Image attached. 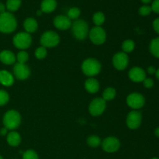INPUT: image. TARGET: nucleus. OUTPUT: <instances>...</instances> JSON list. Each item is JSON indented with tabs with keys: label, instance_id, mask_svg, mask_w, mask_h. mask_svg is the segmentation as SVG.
I'll return each mask as SVG.
<instances>
[{
	"label": "nucleus",
	"instance_id": "24",
	"mask_svg": "<svg viewBox=\"0 0 159 159\" xmlns=\"http://www.w3.org/2000/svg\"><path fill=\"white\" fill-rule=\"evenodd\" d=\"M106 16L102 12L98 11L96 12L93 16V21L96 26H101L105 23Z\"/></svg>",
	"mask_w": 159,
	"mask_h": 159
},
{
	"label": "nucleus",
	"instance_id": "9",
	"mask_svg": "<svg viewBox=\"0 0 159 159\" xmlns=\"http://www.w3.org/2000/svg\"><path fill=\"white\" fill-rule=\"evenodd\" d=\"M107 107V102L102 97L95 98L89 106V112L93 116H99L104 113Z\"/></svg>",
	"mask_w": 159,
	"mask_h": 159
},
{
	"label": "nucleus",
	"instance_id": "6",
	"mask_svg": "<svg viewBox=\"0 0 159 159\" xmlns=\"http://www.w3.org/2000/svg\"><path fill=\"white\" fill-rule=\"evenodd\" d=\"M40 43L45 48H51L57 46L60 43V37L55 31L48 30L43 33L40 38Z\"/></svg>",
	"mask_w": 159,
	"mask_h": 159
},
{
	"label": "nucleus",
	"instance_id": "29",
	"mask_svg": "<svg viewBox=\"0 0 159 159\" xmlns=\"http://www.w3.org/2000/svg\"><path fill=\"white\" fill-rule=\"evenodd\" d=\"M47 55H48V50H47V48L40 46L36 49L35 57L38 60H43V59H44L47 57Z\"/></svg>",
	"mask_w": 159,
	"mask_h": 159
},
{
	"label": "nucleus",
	"instance_id": "38",
	"mask_svg": "<svg viewBox=\"0 0 159 159\" xmlns=\"http://www.w3.org/2000/svg\"><path fill=\"white\" fill-rule=\"evenodd\" d=\"M8 134V130L6 127H2V128L0 130V135L1 136H6Z\"/></svg>",
	"mask_w": 159,
	"mask_h": 159
},
{
	"label": "nucleus",
	"instance_id": "28",
	"mask_svg": "<svg viewBox=\"0 0 159 159\" xmlns=\"http://www.w3.org/2000/svg\"><path fill=\"white\" fill-rule=\"evenodd\" d=\"M101 143H102V141L97 135H90L87 138V144L91 148L99 147V145H101Z\"/></svg>",
	"mask_w": 159,
	"mask_h": 159
},
{
	"label": "nucleus",
	"instance_id": "4",
	"mask_svg": "<svg viewBox=\"0 0 159 159\" xmlns=\"http://www.w3.org/2000/svg\"><path fill=\"white\" fill-rule=\"evenodd\" d=\"M102 65L100 62L96 58H87L82 64V71L85 75L89 78H93L100 73Z\"/></svg>",
	"mask_w": 159,
	"mask_h": 159
},
{
	"label": "nucleus",
	"instance_id": "19",
	"mask_svg": "<svg viewBox=\"0 0 159 159\" xmlns=\"http://www.w3.org/2000/svg\"><path fill=\"white\" fill-rule=\"evenodd\" d=\"M23 28L25 30V32L30 34L37 30L38 23L34 17H28L23 22Z\"/></svg>",
	"mask_w": 159,
	"mask_h": 159
},
{
	"label": "nucleus",
	"instance_id": "36",
	"mask_svg": "<svg viewBox=\"0 0 159 159\" xmlns=\"http://www.w3.org/2000/svg\"><path fill=\"white\" fill-rule=\"evenodd\" d=\"M152 27H153L155 32L159 35V17L154 20L153 23H152Z\"/></svg>",
	"mask_w": 159,
	"mask_h": 159
},
{
	"label": "nucleus",
	"instance_id": "30",
	"mask_svg": "<svg viewBox=\"0 0 159 159\" xmlns=\"http://www.w3.org/2000/svg\"><path fill=\"white\" fill-rule=\"evenodd\" d=\"M17 60V63L26 64L29 59V54L26 51H20V52L16 55Z\"/></svg>",
	"mask_w": 159,
	"mask_h": 159
},
{
	"label": "nucleus",
	"instance_id": "23",
	"mask_svg": "<svg viewBox=\"0 0 159 159\" xmlns=\"http://www.w3.org/2000/svg\"><path fill=\"white\" fill-rule=\"evenodd\" d=\"M149 51L154 57L159 59V37L151 40L149 43Z\"/></svg>",
	"mask_w": 159,
	"mask_h": 159
},
{
	"label": "nucleus",
	"instance_id": "18",
	"mask_svg": "<svg viewBox=\"0 0 159 159\" xmlns=\"http://www.w3.org/2000/svg\"><path fill=\"white\" fill-rule=\"evenodd\" d=\"M57 6V0H42L40 9L43 13H51L55 10Z\"/></svg>",
	"mask_w": 159,
	"mask_h": 159
},
{
	"label": "nucleus",
	"instance_id": "27",
	"mask_svg": "<svg viewBox=\"0 0 159 159\" xmlns=\"http://www.w3.org/2000/svg\"><path fill=\"white\" fill-rule=\"evenodd\" d=\"M81 15V10L79 8L75 7H71L68 10V12H67V16L70 19V20L72 21V20H76L79 19V17Z\"/></svg>",
	"mask_w": 159,
	"mask_h": 159
},
{
	"label": "nucleus",
	"instance_id": "10",
	"mask_svg": "<svg viewBox=\"0 0 159 159\" xmlns=\"http://www.w3.org/2000/svg\"><path fill=\"white\" fill-rule=\"evenodd\" d=\"M142 123V114L138 110H132L127 114L126 119L127 127L130 130H137Z\"/></svg>",
	"mask_w": 159,
	"mask_h": 159
},
{
	"label": "nucleus",
	"instance_id": "7",
	"mask_svg": "<svg viewBox=\"0 0 159 159\" xmlns=\"http://www.w3.org/2000/svg\"><path fill=\"white\" fill-rule=\"evenodd\" d=\"M127 106L133 110H138L145 105V97L141 93H132L127 96L126 99Z\"/></svg>",
	"mask_w": 159,
	"mask_h": 159
},
{
	"label": "nucleus",
	"instance_id": "37",
	"mask_svg": "<svg viewBox=\"0 0 159 159\" xmlns=\"http://www.w3.org/2000/svg\"><path fill=\"white\" fill-rule=\"evenodd\" d=\"M157 68H155L153 65H151V66H148L147 68V71H146V73L150 75H155V72H156Z\"/></svg>",
	"mask_w": 159,
	"mask_h": 159
},
{
	"label": "nucleus",
	"instance_id": "32",
	"mask_svg": "<svg viewBox=\"0 0 159 159\" xmlns=\"http://www.w3.org/2000/svg\"><path fill=\"white\" fill-rule=\"evenodd\" d=\"M9 101V95L6 90L0 89V107L6 105Z\"/></svg>",
	"mask_w": 159,
	"mask_h": 159
},
{
	"label": "nucleus",
	"instance_id": "8",
	"mask_svg": "<svg viewBox=\"0 0 159 159\" xmlns=\"http://www.w3.org/2000/svg\"><path fill=\"white\" fill-rule=\"evenodd\" d=\"M89 37L92 43L96 45H102L107 40V33L102 26H96L89 30Z\"/></svg>",
	"mask_w": 159,
	"mask_h": 159
},
{
	"label": "nucleus",
	"instance_id": "45",
	"mask_svg": "<svg viewBox=\"0 0 159 159\" xmlns=\"http://www.w3.org/2000/svg\"><path fill=\"white\" fill-rule=\"evenodd\" d=\"M0 159H3V158L1 156V155H0Z\"/></svg>",
	"mask_w": 159,
	"mask_h": 159
},
{
	"label": "nucleus",
	"instance_id": "11",
	"mask_svg": "<svg viewBox=\"0 0 159 159\" xmlns=\"http://www.w3.org/2000/svg\"><path fill=\"white\" fill-rule=\"evenodd\" d=\"M102 148L107 153H114L120 148V141L116 137H107L101 143Z\"/></svg>",
	"mask_w": 159,
	"mask_h": 159
},
{
	"label": "nucleus",
	"instance_id": "41",
	"mask_svg": "<svg viewBox=\"0 0 159 159\" xmlns=\"http://www.w3.org/2000/svg\"><path fill=\"white\" fill-rule=\"evenodd\" d=\"M154 133H155V136H156L157 138H159V127H156V128H155V132H154Z\"/></svg>",
	"mask_w": 159,
	"mask_h": 159
},
{
	"label": "nucleus",
	"instance_id": "14",
	"mask_svg": "<svg viewBox=\"0 0 159 159\" xmlns=\"http://www.w3.org/2000/svg\"><path fill=\"white\" fill-rule=\"evenodd\" d=\"M128 77L130 80L135 83L143 82V81L147 77L146 71L141 67L135 66L130 69L128 72Z\"/></svg>",
	"mask_w": 159,
	"mask_h": 159
},
{
	"label": "nucleus",
	"instance_id": "3",
	"mask_svg": "<svg viewBox=\"0 0 159 159\" xmlns=\"http://www.w3.org/2000/svg\"><path fill=\"white\" fill-rule=\"evenodd\" d=\"M2 124L8 130H16L21 124V115L16 110H8L3 116Z\"/></svg>",
	"mask_w": 159,
	"mask_h": 159
},
{
	"label": "nucleus",
	"instance_id": "34",
	"mask_svg": "<svg viewBox=\"0 0 159 159\" xmlns=\"http://www.w3.org/2000/svg\"><path fill=\"white\" fill-rule=\"evenodd\" d=\"M143 85H144V88L152 89L155 85V81L152 78L146 77V79L143 81Z\"/></svg>",
	"mask_w": 159,
	"mask_h": 159
},
{
	"label": "nucleus",
	"instance_id": "21",
	"mask_svg": "<svg viewBox=\"0 0 159 159\" xmlns=\"http://www.w3.org/2000/svg\"><path fill=\"white\" fill-rule=\"evenodd\" d=\"M85 89L88 93L95 94L99 90V82L95 78H89L85 82Z\"/></svg>",
	"mask_w": 159,
	"mask_h": 159
},
{
	"label": "nucleus",
	"instance_id": "17",
	"mask_svg": "<svg viewBox=\"0 0 159 159\" xmlns=\"http://www.w3.org/2000/svg\"><path fill=\"white\" fill-rule=\"evenodd\" d=\"M15 82V77L6 70H0V84L4 86H12Z\"/></svg>",
	"mask_w": 159,
	"mask_h": 159
},
{
	"label": "nucleus",
	"instance_id": "20",
	"mask_svg": "<svg viewBox=\"0 0 159 159\" xmlns=\"http://www.w3.org/2000/svg\"><path fill=\"white\" fill-rule=\"evenodd\" d=\"M22 141L21 136L20 134L15 130H11L6 135V141L11 147H17L20 144Z\"/></svg>",
	"mask_w": 159,
	"mask_h": 159
},
{
	"label": "nucleus",
	"instance_id": "35",
	"mask_svg": "<svg viewBox=\"0 0 159 159\" xmlns=\"http://www.w3.org/2000/svg\"><path fill=\"white\" fill-rule=\"evenodd\" d=\"M151 7H152V12L156 14H159V0H153Z\"/></svg>",
	"mask_w": 159,
	"mask_h": 159
},
{
	"label": "nucleus",
	"instance_id": "44",
	"mask_svg": "<svg viewBox=\"0 0 159 159\" xmlns=\"http://www.w3.org/2000/svg\"><path fill=\"white\" fill-rule=\"evenodd\" d=\"M151 159H159V158H158V157H154V158H152Z\"/></svg>",
	"mask_w": 159,
	"mask_h": 159
},
{
	"label": "nucleus",
	"instance_id": "31",
	"mask_svg": "<svg viewBox=\"0 0 159 159\" xmlns=\"http://www.w3.org/2000/svg\"><path fill=\"white\" fill-rule=\"evenodd\" d=\"M152 12V9L149 5H143L138 9V13L141 16H148Z\"/></svg>",
	"mask_w": 159,
	"mask_h": 159
},
{
	"label": "nucleus",
	"instance_id": "26",
	"mask_svg": "<svg viewBox=\"0 0 159 159\" xmlns=\"http://www.w3.org/2000/svg\"><path fill=\"white\" fill-rule=\"evenodd\" d=\"M121 48H122L123 52L126 53V54L131 53L135 48V43L133 40L127 39L123 42Z\"/></svg>",
	"mask_w": 159,
	"mask_h": 159
},
{
	"label": "nucleus",
	"instance_id": "42",
	"mask_svg": "<svg viewBox=\"0 0 159 159\" xmlns=\"http://www.w3.org/2000/svg\"><path fill=\"white\" fill-rule=\"evenodd\" d=\"M155 77H156V79L159 81V68L156 70V72H155Z\"/></svg>",
	"mask_w": 159,
	"mask_h": 159
},
{
	"label": "nucleus",
	"instance_id": "12",
	"mask_svg": "<svg viewBox=\"0 0 159 159\" xmlns=\"http://www.w3.org/2000/svg\"><path fill=\"white\" fill-rule=\"evenodd\" d=\"M113 67L118 71H124L129 65V57L127 54L120 51L117 52L113 57Z\"/></svg>",
	"mask_w": 159,
	"mask_h": 159
},
{
	"label": "nucleus",
	"instance_id": "22",
	"mask_svg": "<svg viewBox=\"0 0 159 159\" xmlns=\"http://www.w3.org/2000/svg\"><path fill=\"white\" fill-rule=\"evenodd\" d=\"M22 4V0H6V10L9 12H13L18 10Z\"/></svg>",
	"mask_w": 159,
	"mask_h": 159
},
{
	"label": "nucleus",
	"instance_id": "2",
	"mask_svg": "<svg viewBox=\"0 0 159 159\" xmlns=\"http://www.w3.org/2000/svg\"><path fill=\"white\" fill-rule=\"evenodd\" d=\"M71 32L75 38L79 40H84L89 37V28L86 21L82 19H78L72 22L71 26Z\"/></svg>",
	"mask_w": 159,
	"mask_h": 159
},
{
	"label": "nucleus",
	"instance_id": "15",
	"mask_svg": "<svg viewBox=\"0 0 159 159\" xmlns=\"http://www.w3.org/2000/svg\"><path fill=\"white\" fill-rule=\"evenodd\" d=\"M53 24L57 30H67L71 28L72 21L67 16L58 15L54 17V20H53Z\"/></svg>",
	"mask_w": 159,
	"mask_h": 159
},
{
	"label": "nucleus",
	"instance_id": "16",
	"mask_svg": "<svg viewBox=\"0 0 159 159\" xmlns=\"http://www.w3.org/2000/svg\"><path fill=\"white\" fill-rule=\"evenodd\" d=\"M0 61L6 65H13L16 61V57L11 51L3 50L0 52Z\"/></svg>",
	"mask_w": 159,
	"mask_h": 159
},
{
	"label": "nucleus",
	"instance_id": "40",
	"mask_svg": "<svg viewBox=\"0 0 159 159\" xmlns=\"http://www.w3.org/2000/svg\"><path fill=\"white\" fill-rule=\"evenodd\" d=\"M141 1L144 5H148L150 3H152L153 0H141Z\"/></svg>",
	"mask_w": 159,
	"mask_h": 159
},
{
	"label": "nucleus",
	"instance_id": "13",
	"mask_svg": "<svg viewBox=\"0 0 159 159\" xmlns=\"http://www.w3.org/2000/svg\"><path fill=\"white\" fill-rule=\"evenodd\" d=\"M13 75L18 80H26L30 75V69L26 64L16 63L13 67Z\"/></svg>",
	"mask_w": 159,
	"mask_h": 159
},
{
	"label": "nucleus",
	"instance_id": "43",
	"mask_svg": "<svg viewBox=\"0 0 159 159\" xmlns=\"http://www.w3.org/2000/svg\"><path fill=\"white\" fill-rule=\"evenodd\" d=\"M42 13H43V12H42V11L40 10V9H39V10L37 11V15L38 16H41Z\"/></svg>",
	"mask_w": 159,
	"mask_h": 159
},
{
	"label": "nucleus",
	"instance_id": "39",
	"mask_svg": "<svg viewBox=\"0 0 159 159\" xmlns=\"http://www.w3.org/2000/svg\"><path fill=\"white\" fill-rule=\"evenodd\" d=\"M6 5L2 2H0V13H2V12H6Z\"/></svg>",
	"mask_w": 159,
	"mask_h": 159
},
{
	"label": "nucleus",
	"instance_id": "25",
	"mask_svg": "<svg viewBox=\"0 0 159 159\" xmlns=\"http://www.w3.org/2000/svg\"><path fill=\"white\" fill-rule=\"evenodd\" d=\"M116 96V91L113 87H108L102 93V99L107 102V101L113 100Z\"/></svg>",
	"mask_w": 159,
	"mask_h": 159
},
{
	"label": "nucleus",
	"instance_id": "33",
	"mask_svg": "<svg viewBox=\"0 0 159 159\" xmlns=\"http://www.w3.org/2000/svg\"><path fill=\"white\" fill-rule=\"evenodd\" d=\"M23 159H39V156L35 151L30 149L23 152Z\"/></svg>",
	"mask_w": 159,
	"mask_h": 159
},
{
	"label": "nucleus",
	"instance_id": "1",
	"mask_svg": "<svg viewBox=\"0 0 159 159\" xmlns=\"http://www.w3.org/2000/svg\"><path fill=\"white\" fill-rule=\"evenodd\" d=\"M17 20L15 16L8 11L0 13V32L2 34H12L16 30Z\"/></svg>",
	"mask_w": 159,
	"mask_h": 159
},
{
	"label": "nucleus",
	"instance_id": "5",
	"mask_svg": "<svg viewBox=\"0 0 159 159\" xmlns=\"http://www.w3.org/2000/svg\"><path fill=\"white\" fill-rule=\"evenodd\" d=\"M32 37L26 32L17 33L12 38V43L15 48L20 51H25L32 44Z\"/></svg>",
	"mask_w": 159,
	"mask_h": 159
}]
</instances>
